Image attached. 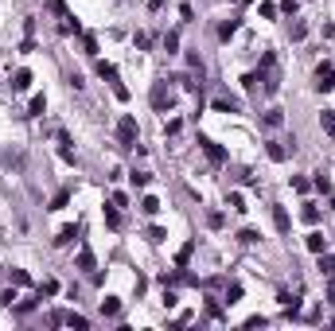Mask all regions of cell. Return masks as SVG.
Segmentation results:
<instances>
[{
    "label": "cell",
    "mask_w": 335,
    "mask_h": 331,
    "mask_svg": "<svg viewBox=\"0 0 335 331\" xmlns=\"http://www.w3.org/2000/svg\"><path fill=\"white\" fill-rule=\"evenodd\" d=\"M66 324H70L74 331H86V328H90V320H86V316H74V312L66 316Z\"/></svg>",
    "instance_id": "24"
},
{
    "label": "cell",
    "mask_w": 335,
    "mask_h": 331,
    "mask_svg": "<svg viewBox=\"0 0 335 331\" xmlns=\"http://www.w3.org/2000/svg\"><path fill=\"white\" fill-rule=\"evenodd\" d=\"M102 215H106V226H110V230H121V215H117V203L102 207Z\"/></svg>",
    "instance_id": "11"
},
{
    "label": "cell",
    "mask_w": 335,
    "mask_h": 331,
    "mask_svg": "<svg viewBox=\"0 0 335 331\" xmlns=\"http://www.w3.org/2000/svg\"><path fill=\"white\" fill-rule=\"evenodd\" d=\"M133 43H137V47H140V51H144V47H148V43H152V39H148V35H144V31H137V35H133Z\"/></svg>",
    "instance_id": "39"
},
{
    "label": "cell",
    "mask_w": 335,
    "mask_h": 331,
    "mask_svg": "<svg viewBox=\"0 0 335 331\" xmlns=\"http://www.w3.org/2000/svg\"><path fill=\"white\" fill-rule=\"evenodd\" d=\"M152 106H156V110L171 106V94H164V86H156V90H152Z\"/></svg>",
    "instance_id": "16"
},
{
    "label": "cell",
    "mask_w": 335,
    "mask_h": 331,
    "mask_svg": "<svg viewBox=\"0 0 335 331\" xmlns=\"http://www.w3.org/2000/svg\"><path fill=\"white\" fill-rule=\"evenodd\" d=\"M35 304H39V300H35V296H28V300H24L16 312H24V316H28V312H35Z\"/></svg>",
    "instance_id": "36"
},
{
    "label": "cell",
    "mask_w": 335,
    "mask_h": 331,
    "mask_svg": "<svg viewBox=\"0 0 335 331\" xmlns=\"http://www.w3.org/2000/svg\"><path fill=\"white\" fill-rule=\"evenodd\" d=\"M238 300H242V284H230L226 288V304H238Z\"/></svg>",
    "instance_id": "28"
},
{
    "label": "cell",
    "mask_w": 335,
    "mask_h": 331,
    "mask_svg": "<svg viewBox=\"0 0 335 331\" xmlns=\"http://www.w3.org/2000/svg\"><path fill=\"white\" fill-rule=\"evenodd\" d=\"M12 300H16V288H8V292H0V308H8Z\"/></svg>",
    "instance_id": "44"
},
{
    "label": "cell",
    "mask_w": 335,
    "mask_h": 331,
    "mask_svg": "<svg viewBox=\"0 0 335 331\" xmlns=\"http://www.w3.org/2000/svg\"><path fill=\"white\" fill-rule=\"evenodd\" d=\"M257 12H261V16H265V20H277V4H269V0H265V4H257Z\"/></svg>",
    "instance_id": "26"
},
{
    "label": "cell",
    "mask_w": 335,
    "mask_h": 331,
    "mask_svg": "<svg viewBox=\"0 0 335 331\" xmlns=\"http://www.w3.org/2000/svg\"><path fill=\"white\" fill-rule=\"evenodd\" d=\"M230 207H234V211H246V199H242V191H230Z\"/></svg>",
    "instance_id": "33"
},
{
    "label": "cell",
    "mask_w": 335,
    "mask_h": 331,
    "mask_svg": "<svg viewBox=\"0 0 335 331\" xmlns=\"http://www.w3.org/2000/svg\"><path fill=\"white\" fill-rule=\"evenodd\" d=\"M265 125H269V129H280V125H284V113H280V110H269V113H265Z\"/></svg>",
    "instance_id": "23"
},
{
    "label": "cell",
    "mask_w": 335,
    "mask_h": 331,
    "mask_svg": "<svg viewBox=\"0 0 335 331\" xmlns=\"http://www.w3.org/2000/svg\"><path fill=\"white\" fill-rule=\"evenodd\" d=\"M316 191H324V195H328V191H332V179H328V175H324V171H320V175H316Z\"/></svg>",
    "instance_id": "32"
},
{
    "label": "cell",
    "mask_w": 335,
    "mask_h": 331,
    "mask_svg": "<svg viewBox=\"0 0 335 331\" xmlns=\"http://www.w3.org/2000/svg\"><path fill=\"white\" fill-rule=\"evenodd\" d=\"M179 47V31H168L164 35V51H175Z\"/></svg>",
    "instance_id": "30"
},
{
    "label": "cell",
    "mask_w": 335,
    "mask_h": 331,
    "mask_svg": "<svg viewBox=\"0 0 335 331\" xmlns=\"http://www.w3.org/2000/svg\"><path fill=\"white\" fill-rule=\"evenodd\" d=\"M113 94H117V102H129V90H125L121 82H113Z\"/></svg>",
    "instance_id": "41"
},
{
    "label": "cell",
    "mask_w": 335,
    "mask_h": 331,
    "mask_svg": "<svg viewBox=\"0 0 335 331\" xmlns=\"http://www.w3.org/2000/svg\"><path fill=\"white\" fill-rule=\"evenodd\" d=\"M300 219L308 222V226H316V222H320V211H316L312 203H304V211H300Z\"/></svg>",
    "instance_id": "21"
},
{
    "label": "cell",
    "mask_w": 335,
    "mask_h": 331,
    "mask_svg": "<svg viewBox=\"0 0 335 331\" xmlns=\"http://www.w3.org/2000/svg\"><path fill=\"white\" fill-rule=\"evenodd\" d=\"M129 179H133V187H148V179H152V175H148V171H133Z\"/></svg>",
    "instance_id": "27"
},
{
    "label": "cell",
    "mask_w": 335,
    "mask_h": 331,
    "mask_svg": "<svg viewBox=\"0 0 335 331\" xmlns=\"http://www.w3.org/2000/svg\"><path fill=\"white\" fill-rule=\"evenodd\" d=\"M265 152H269V160H284V156H288V152H284V144H280V140H269V148H265Z\"/></svg>",
    "instance_id": "18"
},
{
    "label": "cell",
    "mask_w": 335,
    "mask_h": 331,
    "mask_svg": "<svg viewBox=\"0 0 335 331\" xmlns=\"http://www.w3.org/2000/svg\"><path fill=\"white\" fill-rule=\"evenodd\" d=\"M320 125H324V133H332V137H335V113H324Z\"/></svg>",
    "instance_id": "31"
},
{
    "label": "cell",
    "mask_w": 335,
    "mask_h": 331,
    "mask_svg": "<svg viewBox=\"0 0 335 331\" xmlns=\"http://www.w3.org/2000/svg\"><path fill=\"white\" fill-rule=\"evenodd\" d=\"M102 316H106V320H117V316H121V300H117V296H106V300H102Z\"/></svg>",
    "instance_id": "7"
},
{
    "label": "cell",
    "mask_w": 335,
    "mask_h": 331,
    "mask_svg": "<svg viewBox=\"0 0 335 331\" xmlns=\"http://www.w3.org/2000/svg\"><path fill=\"white\" fill-rule=\"evenodd\" d=\"M140 211H144L148 219H156V215H160V199H156V195H144V199H140Z\"/></svg>",
    "instance_id": "10"
},
{
    "label": "cell",
    "mask_w": 335,
    "mask_h": 331,
    "mask_svg": "<svg viewBox=\"0 0 335 331\" xmlns=\"http://www.w3.org/2000/svg\"><path fill=\"white\" fill-rule=\"evenodd\" d=\"M117 140H121V148H137V121L129 113L117 121Z\"/></svg>",
    "instance_id": "1"
},
{
    "label": "cell",
    "mask_w": 335,
    "mask_h": 331,
    "mask_svg": "<svg viewBox=\"0 0 335 331\" xmlns=\"http://www.w3.org/2000/svg\"><path fill=\"white\" fill-rule=\"evenodd\" d=\"M191 253H195V242H187V246H183V249H179V253H175V265H179V269H183V265H187V261H191Z\"/></svg>",
    "instance_id": "20"
},
{
    "label": "cell",
    "mask_w": 335,
    "mask_h": 331,
    "mask_svg": "<svg viewBox=\"0 0 335 331\" xmlns=\"http://www.w3.org/2000/svg\"><path fill=\"white\" fill-rule=\"evenodd\" d=\"M179 129H183V121H179V117H171V121H168V125H164V133H168V137H175Z\"/></svg>",
    "instance_id": "34"
},
{
    "label": "cell",
    "mask_w": 335,
    "mask_h": 331,
    "mask_svg": "<svg viewBox=\"0 0 335 331\" xmlns=\"http://www.w3.org/2000/svg\"><path fill=\"white\" fill-rule=\"evenodd\" d=\"M175 300H179V296H175L171 288H164V308H175Z\"/></svg>",
    "instance_id": "46"
},
{
    "label": "cell",
    "mask_w": 335,
    "mask_h": 331,
    "mask_svg": "<svg viewBox=\"0 0 335 331\" xmlns=\"http://www.w3.org/2000/svg\"><path fill=\"white\" fill-rule=\"evenodd\" d=\"M148 8H152V12H156V8H164V0H148Z\"/></svg>",
    "instance_id": "48"
},
{
    "label": "cell",
    "mask_w": 335,
    "mask_h": 331,
    "mask_svg": "<svg viewBox=\"0 0 335 331\" xmlns=\"http://www.w3.org/2000/svg\"><path fill=\"white\" fill-rule=\"evenodd\" d=\"M82 31V24L74 20V16H66V24H62V35H78Z\"/></svg>",
    "instance_id": "25"
},
{
    "label": "cell",
    "mask_w": 335,
    "mask_h": 331,
    "mask_svg": "<svg viewBox=\"0 0 335 331\" xmlns=\"http://www.w3.org/2000/svg\"><path fill=\"white\" fill-rule=\"evenodd\" d=\"M74 265H78L82 273H90V269H94V253H90V249H78V257H74Z\"/></svg>",
    "instance_id": "13"
},
{
    "label": "cell",
    "mask_w": 335,
    "mask_h": 331,
    "mask_svg": "<svg viewBox=\"0 0 335 331\" xmlns=\"http://www.w3.org/2000/svg\"><path fill=\"white\" fill-rule=\"evenodd\" d=\"M179 16H183V24H191V20H195V8H191V4H183V8H179Z\"/></svg>",
    "instance_id": "38"
},
{
    "label": "cell",
    "mask_w": 335,
    "mask_h": 331,
    "mask_svg": "<svg viewBox=\"0 0 335 331\" xmlns=\"http://www.w3.org/2000/svg\"><path fill=\"white\" fill-rule=\"evenodd\" d=\"M308 187H312V183H308V179H300V175H296V179H292V191H300V195H304V191H308Z\"/></svg>",
    "instance_id": "42"
},
{
    "label": "cell",
    "mask_w": 335,
    "mask_h": 331,
    "mask_svg": "<svg viewBox=\"0 0 335 331\" xmlns=\"http://www.w3.org/2000/svg\"><path fill=\"white\" fill-rule=\"evenodd\" d=\"M312 86H316L320 94H332V90H335V66H332V62L316 66V78H312Z\"/></svg>",
    "instance_id": "2"
},
{
    "label": "cell",
    "mask_w": 335,
    "mask_h": 331,
    "mask_svg": "<svg viewBox=\"0 0 335 331\" xmlns=\"http://www.w3.org/2000/svg\"><path fill=\"white\" fill-rule=\"evenodd\" d=\"M70 195H74V191H70V187H62V191H58L55 199H51V207H47V211H62V207L70 203Z\"/></svg>",
    "instance_id": "15"
},
{
    "label": "cell",
    "mask_w": 335,
    "mask_h": 331,
    "mask_svg": "<svg viewBox=\"0 0 335 331\" xmlns=\"http://www.w3.org/2000/svg\"><path fill=\"white\" fill-rule=\"evenodd\" d=\"M242 4H253V0H242Z\"/></svg>",
    "instance_id": "49"
},
{
    "label": "cell",
    "mask_w": 335,
    "mask_h": 331,
    "mask_svg": "<svg viewBox=\"0 0 335 331\" xmlns=\"http://www.w3.org/2000/svg\"><path fill=\"white\" fill-rule=\"evenodd\" d=\"M164 238H168L164 226H148V242H164Z\"/></svg>",
    "instance_id": "29"
},
{
    "label": "cell",
    "mask_w": 335,
    "mask_h": 331,
    "mask_svg": "<svg viewBox=\"0 0 335 331\" xmlns=\"http://www.w3.org/2000/svg\"><path fill=\"white\" fill-rule=\"evenodd\" d=\"M74 238H78V226H62V230L55 234V246H70Z\"/></svg>",
    "instance_id": "12"
},
{
    "label": "cell",
    "mask_w": 335,
    "mask_h": 331,
    "mask_svg": "<svg viewBox=\"0 0 335 331\" xmlns=\"http://www.w3.org/2000/svg\"><path fill=\"white\" fill-rule=\"evenodd\" d=\"M98 74H102V78H110V82H117V66L106 62V58H98Z\"/></svg>",
    "instance_id": "17"
},
{
    "label": "cell",
    "mask_w": 335,
    "mask_h": 331,
    "mask_svg": "<svg viewBox=\"0 0 335 331\" xmlns=\"http://www.w3.org/2000/svg\"><path fill=\"white\" fill-rule=\"evenodd\" d=\"M39 292H43V296H55V292H58V280H43V288H39Z\"/></svg>",
    "instance_id": "37"
},
{
    "label": "cell",
    "mask_w": 335,
    "mask_h": 331,
    "mask_svg": "<svg viewBox=\"0 0 335 331\" xmlns=\"http://www.w3.org/2000/svg\"><path fill=\"white\" fill-rule=\"evenodd\" d=\"M304 246H308V249H312V253H324V249H328V238H324V234H320V230H312V234H308V238H304Z\"/></svg>",
    "instance_id": "5"
},
{
    "label": "cell",
    "mask_w": 335,
    "mask_h": 331,
    "mask_svg": "<svg viewBox=\"0 0 335 331\" xmlns=\"http://www.w3.org/2000/svg\"><path fill=\"white\" fill-rule=\"evenodd\" d=\"M211 106H215V113H238V110H242V102H238V98H215Z\"/></svg>",
    "instance_id": "6"
},
{
    "label": "cell",
    "mask_w": 335,
    "mask_h": 331,
    "mask_svg": "<svg viewBox=\"0 0 335 331\" xmlns=\"http://www.w3.org/2000/svg\"><path fill=\"white\" fill-rule=\"evenodd\" d=\"M199 144H203V152H207V160H211V164H226V152L211 140V137H199Z\"/></svg>",
    "instance_id": "3"
},
{
    "label": "cell",
    "mask_w": 335,
    "mask_h": 331,
    "mask_svg": "<svg viewBox=\"0 0 335 331\" xmlns=\"http://www.w3.org/2000/svg\"><path fill=\"white\" fill-rule=\"evenodd\" d=\"M316 257H320V273H335V257L328 253V249H324V253H316Z\"/></svg>",
    "instance_id": "22"
},
{
    "label": "cell",
    "mask_w": 335,
    "mask_h": 331,
    "mask_svg": "<svg viewBox=\"0 0 335 331\" xmlns=\"http://www.w3.org/2000/svg\"><path fill=\"white\" fill-rule=\"evenodd\" d=\"M207 222H211V230H223V215H219V211H211V215H207Z\"/></svg>",
    "instance_id": "35"
},
{
    "label": "cell",
    "mask_w": 335,
    "mask_h": 331,
    "mask_svg": "<svg viewBox=\"0 0 335 331\" xmlns=\"http://www.w3.org/2000/svg\"><path fill=\"white\" fill-rule=\"evenodd\" d=\"M238 242H242V246H257L261 234H257V230H238Z\"/></svg>",
    "instance_id": "19"
},
{
    "label": "cell",
    "mask_w": 335,
    "mask_h": 331,
    "mask_svg": "<svg viewBox=\"0 0 335 331\" xmlns=\"http://www.w3.org/2000/svg\"><path fill=\"white\" fill-rule=\"evenodd\" d=\"M238 28H242V20H226L223 28H219V39H223V43H230V39L238 35Z\"/></svg>",
    "instance_id": "8"
},
{
    "label": "cell",
    "mask_w": 335,
    "mask_h": 331,
    "mask_svg": "<svg viewBox=\"0 0 335 331\" xmlns=\"http://www.w3.org/2000/svg\"><path fill=\"white\" fill-rule=\"evenodd\" d=\"M43 110H47V98H43V94H35V98H31V106H28V117H43Z\"/></svg>",
    "instance_id": "14"
},
{
    "label": "cell",
    "mask_w": 335,
    "mask_h": 331,
    "mask_svg": "<svg viewBox=\"0 0 335 331\" xmlns=\"http://www.w3.org/2000/svg\"><path fill=\"white\" fill-rule=\"evenodd\" d=\"M280 12H288V16H292V12H296V0H280Z\"/></svg>",
    "instance_id": "47"
},
{
    "label": "cell",
    "mask_w": 335,
    "mask_h": 331,
    "mask_svg": "<svg viewBox=\"0 0 335 331\" xmlns=\"http://www.w3.org/2000/svg\"><path fill=\"white\" fill-rule=\"evenodd\" d=\"M82 43H86V55H98V39H94V35H86Z\"/></svg>",
    "instance_id": "40"
},
{
    "label": "cell",
    "mask_w": 335,
    "mask_h": 331,
    "mask_svg": "<svg viewBox=\"0 0 335 331\" xmlns=\"http://www.w3.org/2000/svg\"><path fill=\"white\" fill-rule=\"evenodd\" d=\"M28 86H31V70H16V78H12V90H16V94H24Z\"/></svg>",
    "instance_id": "9"
},
{
    "label": "cell",
    "mask_w": 335,
    "mask_h": 331,
    "mask_svg": "<svg viewBox=\"0 0 335 331\" xmlns=\"http://www.w3.org/2000/svg\"><path fill=\"white\" fill-rule=\"evenodd\" d=\"M12 284H28V273L24 269H12Z\"/></svg>",
    "instance_id": "45"
},
{
    "label": "cell",
    "mask_w": 335,
    "mask_h": 331,
    "mask_svg": "<svg viewBox=\"0 0 335 331\" xmlns=\"http://www.w3.org/2000/svg\"><path fill=\"white\" fill-rule=\"evenodd\" d=\"M265 324H269L265 316H250V320H246V328H265Z\"/></svg>",
    "instance_id": "43"
},
{
    "label": "cell",
    "mask_w": 335,
    "mask_h": 331,
    "mask_svg": "<svg viewBox=\"0 0 335 331\" xmlns=\"http://www.w3.org/2000/svg\"><path fill=\"white\" fill-rule=\"evenodd\" d=\"M273 226H277V234H288L292 230V219H288L284 207H273Z\"/></svg>",
    "instance_id": "4"
}]
</instances>
